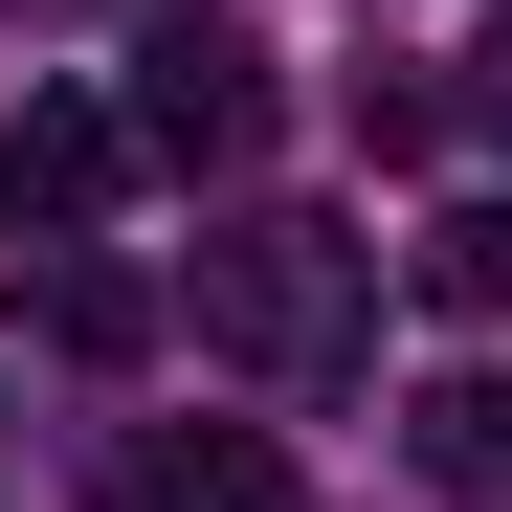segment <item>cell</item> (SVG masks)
<instances>
[{
  "mask_svg": "<svg viewBox=\"0 0 512 512\" xmlns=\"http://www.w3.org/2000/svg\"><path fill=\"white\" fill-rule=\"evenodd\" d=\"M357 334H379V245L357 223H312V201L201 223V357H245V379H357Z\"/></svg>",
  "mask_w": 512,
  "mask_h": 512,
  "instance_id": "obj_1",
  "label": "cell"
},
{
  "mask_svg": "<svg viewBox=\"0 0 512 512\" xmlns=\"http://www.w3.org/2000/svg\"><path fill=\"white\" fill-rule=\"evenodd\" d=\"M112 112H134L156 179H245V156H268V45H245V23H156Z\"/></svg>",
  "mask_w": 512,
  "mask_h": 512,
  "instance_id": "obj_2",
  "label": "cell"
},
{
  "mask_svg": "<svg viewBox=\"0 0 512 512\" xmlns=\"http://www.w3.org/2000/svg\"><path fill=\"white\" fill-rule=\"evenodd\" d=\"M112 179H134V112L112 90H23V112H0V223H23V245H90Z\"/></svg>",
  "mask_w": 512,
  "mask_h": 512,
  "instance_id": "obj_3",
  "label": "cell"
},
{
  "mask_svg": "<svg viewBox=\"0 0 512 512\" xmlns=\"http://www.w3.org/2000/svg\"><path fill=\"white\" fill-rule=\"evenodd\" d=\"M112 512H290V446H245V423H134Z\"/></svg>",
  "mask_w": 512,
  "mask_h": 512,
  "instance_id": "obj_4",
  "label": "cell"
},
{
  "mask_svg": "<svg viewBox=\"0 0 512 512\" xmlns=\"http://www.w3.org/2000/svg\"><path fill=\"white\" fill-rule=\"evenodd\" d=\"M401 423H423V468H446V490H512V379H490V357H446Z\"/></svg>",
  "mask_w": 512,
  "mask_h": 512,
  "instance_id": "obj_5",
  "label": "cell"
},
{
  "mask_svg": "<svg viewBox=\"0 0 512 512\" xmlns=\"http://www.w3.org/2000/svg\"><path fill=\"white\" fill-rule=\"evenodd\" d=\"M45 334H67V357H134V334H156V290L112 268V245H67V268H45Z\"/></svg>",
  "mask_w": 512,
  "mask_h": 512,
  "instance_id": "obj_6",
  "label": "cell"
},
{
  "mask_svg": "<svg viewBox=\"0 0 512 512\" xmlns=\"http://www.w3.org/2000/svg\"><path fill=\"white\" fill-rule=\"evenodd\" d=\"M423 290H446V312H512V201H446V223H423Z\"/></svg>",
  "mask_w": 512,
  "mask_h": 512,
  "instance_id": "obj_7",
  "label": "cell"
},
{
  "mask_svg": "<svg viewBox=\"0 0 512 512\" xmlns=\"http://www.w3.org/2000/svg\"><path fill=\"white\" fill-rule=\"evenodd\" d=\"M468 112H490V134H512V23H490V45H468Z\"/></svg>",
  "mask_w": 512,
  "mask_h": 512,
  "instance_id": "obj_8",
  "label": "cell"
}]
</instances>
